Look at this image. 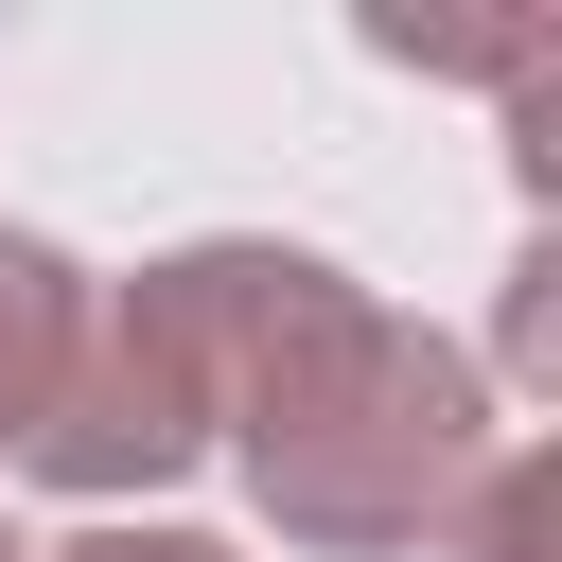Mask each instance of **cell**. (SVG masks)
I'll list each match as a JSON object with an SVG mask.
<instances>
[{"instance_id":"6da1fadb","label":"cell","mask_w":562,"mask_h":562,"mask_svg":"<svg viewBox=\"0 0 562 562\" xmlns=\"http://www.w3.org/2000/svg\"><path fill=\"white\" fill-rule=\"evenodd\" d=\"M228 457H246V492H263L281 544H316V562H404V544H439L457 492L492 474V386H474L457 334H422V316H386V299L334 281V299L246 369Z\"/></svg>"},{"instance_id":"3957f363","label":"cell","mask_w":562,"mask_h":562,"mask_svg":"<svg viewBox=\"0 0 562 562\" xmlns=\"http://www.w3.org/2000/svg\"><path fill=\"white\" fill-rule=\"evenodd\" d=\"M70 316H88V281H70L35 228H0V439H35V404H53V369H70Z\"/></svg>"},{"instance_id":"7a4b0ae2","label":"cell","mask_w":562,"mask_h":562,"mask_svg":"<svg viewBox=\"0 0 562 562\" xmlns=\"http://www.w3.org/2000/svg\"><path fill=\"white\" fill-rule=\"evenodd\" d=\"M334 299V263L316 246H176V263H140V281H105L88 316H70V369H53V404H35V474L53 492H158V474H193L211 439H228V404H246V369L299 334Z\"/></svg>"},{"instance_id":"52a82bcc","label":"cell","mask_w":562,"mask_h":562,"mask_svg":"<svg viewBox=\"0 0 562 562\" xmlns=\"http://www.w3.org/2000/svg\"><path fill=\"white\" fill-rule=\"evenodd\" d=\"M53 562H228V544H193V527H88V544H53Z\"/></svg>"},{"instance_id":"277c9868","label":"cell","mask_w":562,"mask_h":562,"mask_svg":"<svg viewBox=\"0 0 562 562\" xmlns=\"http://www.w3.org/2000/svg\"><path fill=\"white\" fill-rule=\"evenodd\" d=\"M439 562H562V457H544V439H492V474L457 492Z\"/></svg>"},{"instance_id":"ba28073f","label":"cell","mask_w":562,"mask_h":562,"mask_svg":"<svg viewBox=\"0 0 562 562\" xmlns=\"http://www.w3.org/2000/svg\"><path fill=\"white\" fill-rule=\"evenodd\" d=\"M0 562H35V544H18V527H0Z\"/></svg>"},{"instance_id":"8992f818","label":"cell","mask_w":562,"mask_h":562,"mask_svg":"<svg viewBox=\"0 0 562 562\" xmlns=\"http://www.w3.org/2000/svg\"><path fill=\"white\" fill-rule=\"evenodd\" d=\"M509 369H527V386L562 369V246H527V263H509Z\"/></svg>"},{"instance_id":"5b68a950","label":"cell","mask_w":562,"mask_h":562,"mask_svg":"<svg viewBox=\"0 0 562 562\" xmlns=\"http://www.w3.org/2000/svg\"><path fill=\"white\" fill-rule=\"evenodd\" d=\"M369 53L474 70V88H562V18H369Z\"/></svg>"}]
</instances>
